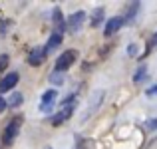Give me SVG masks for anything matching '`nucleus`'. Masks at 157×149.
I'll use <instances>...</instances> for the list:
<instances>
[{
	"instance_id": "1",
	"label": "nucleus",
	"mask_w": 157,
	"mask_h": 149,
	"mask_svg": "<svg viewBox=\"0 0 157 149\" xmlns=\"http://www.w3.org/2000/svg\"><path fill=\"white\" fill-rule=\"evenodd\" d=\"M20 125H22V119L20 117H14L6 125V129H4V133H2V143L4 145H12V141L16 139V135H18V131H20Z\"/></svg>"
},
{
	"instance_id": "2",
	"label": "nucleus",
	"mask_w": 157,
	"mask_h": 149,
	"mask_svg": "<svg viewBox=\"0 0 157 149\" xmlns=\"http://www.w3.org/2000/svg\"><path fill=\"white\" fill-rule=\"evenodd\" d=\"M76 58H78V54L74 52V50H66V52L56 60V72H64V70H68L70 66L76 62Z\"/></svg>"
},
{
	"instance_id": "3",
	"label": "nucleus",
	"mask_w": 157,
	"mask_h": 149,
	"mask_svg": "<svg viewBox=\"0 0 157 149\" xmlns=\"http://www.w3.org/2000/svg\"><path fill=\"white\" fill-rule=\"evenodd\" d=\"M84 22H86V14L84 12H74V14L70 16V20H68L70 34H78V32L82 30V26H84Z\"/></svg>"
},
{
	"instance_id": "4",
	"label": "nucleus",
	"mask_w": 157,
	"mask_h": 149,
	"mask_svg": "<svg viewBox=\"0 0 157 149\" xmlns=\"http://www.w3.org/2000/svg\"><path fill=\"white\" fill-rule=\"evenodd\" d=\"M58 99V94L54 92V90H50V92H46L42 96V103H40V111H44V113H48V111H52L54 103H56Z\"/></svg>"
},
{
	"instance_id": "5",
	"label": "nucleus",
	"mask_w": 157,
	"mask_h": 149,
	"mask_svg": "<svg viewBox=\"0 0 157 149\" xmlns=\"http://www.w3.org/2000/svg\"><path fill=\"white\" fill-rule=\"evenodd\" d=\"M46 60V48H34L28 56V64L30 66H40Z\"/></svg>"
},
{
	"instance_id": "6",
	"label": "nucleus",
	"mask_w": 157,
	"mask_h": 149,
	"mask_svg": "<svg viewBox=\"0 0 157 149\" xmlns=\"http://www.w3.org/2000/svg\"><path fill=\"white\" fill-rule=\"evenodd\" d=\"M18 80H20V76L16 72L6 74V76L2 78V82H0V92H8V90H12L16 84H18Z\"/></svg>"
},
{
	"instance_id": "7",
	"label": "nucleus",
	"mask_w": 157,
	"mask_h": 149,
	"mask_svg": "<svg viewBox=\"0 0 157 149\" xmlns=\"http://www.w3.org/2000/svg\"><path fill=\"white\" fill-rule=\"evenodd\" d=\"M101 99H104V92H101V90H100V92H94V94H92V99H90V105H88V111H86L84 119L90 117V115L94 113V109H96V107L101 103Z\"/></svg>"
},
{
	"instance_id": "8",
	"label": "nucleus",
	"mask_w": 157,
	"mask_h": 149,
	"mask_svg": "<svg viewBox=\"0 0 157 149\" xmlns=\"http://www.w3.org/2000/svg\"><path fill=\"white\" fill-rule=\"evenodd\" d=\"M72 111H74V103H68V105H64V109H62L60 113H58L56 117L52 119V123H54V125H60L62 121H66V119L72 117Z\"/></svg>"
},
{
	"instance_id": "9",
	"label": "nucleus",
	"mask_w": 157,
	"mask_h": 149,
	"mask_svg": "<svg viewBox=\"0 0 157 149\" xmlns=\"http://www.w3.org/2000/svg\"><path fill=\"white\" fill-rule=\"evenodd\" d=\"M123 26V18H111L109 22L105 24V36H113L115 32H119V28Z\"/></svg>"
},
{
	"instance_id": "10",
	"label": "nucleus",
	"mask_w": 157,
	"mask_h": 149,
	"mask_svg": "<svg viewBox=\"0 0 157 149\" xmlns=\"http://www.w3.org/2000/svg\"><path fill=\"white\" fill-rule=\"evenodd\" d=\"M60 44H62V34L54 32V34L50 36V40H48V44H46V54H50L56 48H60Z\"/></svg>"
},
{
	"instance_id": "11",
	"label": "nucleus",
	"mask_w": 157,
	"mask_h": 149,
	"mask_svg": "<svg viewBox=\"0 0 157 149\" xmlns=\"http://www.w3.org/2000/svg\"><path fill=\"white\" fill-rule=\"evenodd\" d=\"M54 24H56V32H58V34H62V32H64V20H62L60 8L54 10Z\"/></svg>"
},
{
	"instance_id": "12",
	"label": "nucleus",
	"mask_w": 157,
	"mask_h": 149,
	"mask_svg": "<svg viewBox=\"0 0 157 149\" xmlns=\"http://www.w3.org/2000/svg\"><path fill=\"white\" fill-rule=\"evenodd\" d=\"M101 20H104V8H96V10H94V14H92V26L96 28Z\"/></svg>"
},
{
	"instance_id": "13",
	"label": "nucleus",
	"mask_w": 157,
	"mask_h": 149,
	"mask_svg": "<svg viewBox=\"0 0 157 149\" xmlns=\"http://www.w3.org/2000/svg\"><path fill=\"white\" fill-rule=\"evenodd\" d=\"M20 103H22V94H14V96L10 97V101H8V105L16 107V105H20Z\"/></svg>"
},
{
	"instance_id": "14",
	"label": "nucleus",
	"mask_w": 157,
	"mask_h": 149,
	"mask_svg": "<svg viewBox=\"0 0 157 149\" xmlns=\"http://www.w3.org/2000/svg\"><path fill=\"white\" fill-rule=\"evenodd\" d=\"M50 82H52V84H56V86H60L64 80H62L60 72H54V74H50Z\"/></svg>"
},
{
	"instance_id": "15",
	"label": "nucleus",
	"mask_w": 157,
	"mask_h": 149,
	"mask_svg": "<svg viewBox=\"0 0 157 149\" xmlns=\"http://www.w3.org/2000/svg\"><path fill=\"white\" fill-rule=\"evenodd\" d=\"M145 68H139V72L137 74H135V76H133V82H135V84H139V82H143V76H145Z\"/></svg>"
},
{
	"instance_id": "16",
	"label": "nucleus",
	"mask_w": 157,
	"mask_h": 149,
	"mask_svg": "<svg viewBox=\"0 0 157 149\" xmlns=\"http://www.w3.org/2000/svg\"><path fill=\"white\" fill-rule=\"evenodd\" d=\"M8 28H12V22H10V20H4V22H0V34H6Z\"/></svg>"
},
{
	"instance_id": "17",
	"label": "nucleus",
	"mask_w": 157,
	"mask_h": 149,
	"mask_svg": "<svg viewBox=\"0 0 157 149\" xmlns=\"http://www.w3.org/2000/svg\"><path fill=\"white\" fill-rule=\"evenodd\" d=\"M6 66H8V56H6V54H2V56H0V72L6 70Z\"/></svg>"
},
{
	"instance_id": "18",
	"label": "nucleus",
	"mask_w": 157,
	"mask_h": 149,
	"mask_svg": "<svg viewBox=\"0 0 157 149\" xmlns=\"http://www.w3.org/2000/svg\"><path fill=\"white\" fill-rule=\"evenodd\" d=\"M76 149H94V143L92 141H82Z\"/></svg>"
},
{
	"instance_id": "19",
	"label": "nucleus",
	"mask_w": 157,
	"mask_h": 149,
	"mask_svg": "<svg viewBox=\"0 0 157 149\" xmlns=\"http://www.w3.org/2000/svg\"><path fill=\"white\" fill-rule=\"evenodd\" d=\"M6 105H8V103H6V99H4L2 96H0V113H2V111L6 109Z\"/></svg>"
},
{
	"instance_id": "20",
	"label": "nucleus",
	"mask_w": 157,
	"mask_h": 149,
	"mask_svg": "<svg viewBox=\"0 0 157 149\" xmlns=\"http://www.w3.org/2000/svg\"><path fill=\"white\" fill-rule=\"evenodd\" d=\"M135 48H137V46H135V44H131V46L127 48V54H135Z\"/></svg>"
},
{
	"instance_id": "21",
	"label": "nucleus",
	"mask_w": 157,
	"mask_h": 149,
	"mask_svg": "<svg viewBox=\"0 0 157 149\" xmlns=\"http://www.w3.org/2000/svg\"><path fill=\"white\" fill-rule=\"evenodd\" d=\"M153 94H157V86H155V88H151L149 92H147V96H153Z\"/></svg>"
},
{
	"instance_id": "22",
	"label": "nucleus",
	"mask_w": 157,
	"mask_h": 149,
	"mask_svg": "<svg viewBox=\"0 0 157 149\" xmlns=\"http://www.w3.org/2000/svg\"><path fill=\"white\" fill-rule=\"evenodd\" d=\"M46 149H52V147H46Z\"/></svg>"
},
{
	"instance_id": "23",
	"label": "nucleus",
	"mask_w": 157,
	"mask_h": 149,
	"mask_svg": "<svg viewBox=\"0 0 157 149\" xmlns=\"http://www.w3.org/2000/svg\"><path fill=\"white\" fill-rule=\"evenodd\" d=\"M0 18H2V14H0Z\"/></svg>"
},
{
	"instance_id": "24",
	"label": "nucleus",
	"mask_w": 157,
	"mask_h": 149,
	"mask_svg": "<svg viewBox=\"0 0 157 149\" xmlns=\"http://www.w3.org/2000/svg\"><path fill=\"white\" fill-rule=\"evenodd\" d=\"M0 149H2V147H0Z\"/></svg>"
}]
</instances>
